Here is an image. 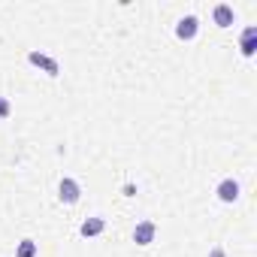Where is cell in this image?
<instances>
[{
	"label": "cell",
	"mask_w": 257,
	"mask_h": 257,
	"mask_svg": "<svg viewBox=\"0 0 257 257\" xmlns=\"http://www.w3.org/2000/svg\"><path fill=\"white\" fill-rule=\"evenodd\" d=\"M28 61H31L34 67H40V70H46V76H52V79H55V76H61V64H58L55 58H49V55H43V52H37V49H34V52H28Z\"/></svg>",
	"instance_id": "6da1fadb"
},
{
	"label": "cell",
	"mask_w": 257,
	"mask_h": 257,
	"mask_svg": "<svg viewBox=\"0 0 257 257\" xmlns=\"http://www.w3.org/2000/svg\"><path fill=\"white\" fill-rule=\"evenodd\" d=\"M218 200L221 203H236L239 200V182H233V179H224L221 185H218Z\"/></svg>",
	"instance_id": "8992f818"
},
{
	"label": "cell",
	"mask_w": 257,
	"mask_h": 257,
	"mask_svg": "<svg viewBox=\"0 0 257 257\" xmlns=\"http://www.w3.org/2000/svg\"><path fill=\"white\" fill-rule=\"evenodd\" d=\"M239 52H242L245 58H251V55L257 52V25H248V28L242 31V40H239Z\"/></svg>",
	"instance_id": "5b68a950"
},
{
	"label": "cell",
	"mask_w": 257,
	"mask_h": 257,
	"mask_svg": "<svg viewBox=\"0 0 257 257\" xmlns=\"http://www.w3.org/2000/svg\"><path fill=\"white\" fill-rule=\"evenodd\" d=\"M16 257H37V242H34V239H22Z\"/></svg>",
	"instance_id": "9c48e42d"
},
{
	"label": "cell",
	"mask_w": 257,
	"mask_h": 257,
	"mask_svg": "<svg viewBox=\"0 0 257 257\" xmlns=\"http://www.w3.org/2000/svg\"><path fill=\"white\" fill-rule=\"evenodd\" d=\"M103 230H106V221H103V218H88V221H82V227H79V233H82L85 239L100 236Z\"/></svg>",
	"instance_id": "52a82bcc"
},
{
	"label": "cell",
	"mask_w": 257,
	"mask_h": 257,
	"mask_svg": "<svg viewBox=\"0 0 257 257\" xmlns=\"http://www.w3.org/2000/svg\"><path fill=\"white\" fill-rule=\"evenodd\" d=\"M215 25H218V28H230V25H233V7L218 4V7H215Z\"/></svg>",
	"instance_id": "ba28073f"
},
{
	"label": "cell",
	"mask_w": 257,
	"mask_h": 257,
	"mask_svg": "<svg viewBox=\"0 0 257 257\" xmlns=\"http://www.w3.org/2000/svg\"><path fill=\"white\" fill-rule=\"evenodd\" d=\"M197 31H200V19H197V16H185V19H179V25H176V37H179V40H194Z\"/></svg>",
	"instance_id": "277c9868"
},
{
	"label": "cell",
	"mask_w": 257,
	"mask_h": 257,
	"mask_svg": "<svg viewBox=\"0 0 257 257\" xmlns=\"http://www.w3.org/2000/svg\"><path fill=\"white\" fill-rule=\"evenodd\" d=\"M155 233H158V224L155 221H140L134 227V242L137 245H152L155 242Z\"/></svg>",
	"instance_id": "3957f363"
},
{
	"label": "cell",
	"mask_w": 257,
	"mask_h": 257,
	"mask_svg": "<svg viewBox=\"0 0 257 257\" xmlns=\"http://www.w3.org/2000/svg\"><path fill=\"white\" fill-rule=\"evenodd\" d=\"M209 257H224V248H212V254Z\"/></svg>",
	"instance_id": "8fae6325"
},
{
	"label": "cell",
	"mask_w": 257,
	"mask_h": 257,
	"mask_svg": "<svg viewBox=\"0 0 257 257\" xmlns=\"http://www.w3.org/2000/svg\"><path fill=\"white\" fill-rule=\"evenodd\" d=\"M13 115V106H10V100L7 97H0V118H10Z\"/></svg>",
	"instance_id": "30bf717a"
},
{
	"label": "cell",
	"mask_w": 257,
	"mask_h": 257,
	"mask_svg": "<svg viewBox=\"0 0 257 257\" xmlns=\"http://www.w3.org/2000/svg\"><path fill=\"white\" fill-rule=\"evenodd\" d=\"M58 197L64 200V203H79V197H82V188H79V182L76 179H61V185H58Z\"/></svg>",
	"instance_id": "7a4b0ae2"
}]
</instances>
